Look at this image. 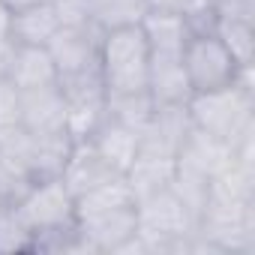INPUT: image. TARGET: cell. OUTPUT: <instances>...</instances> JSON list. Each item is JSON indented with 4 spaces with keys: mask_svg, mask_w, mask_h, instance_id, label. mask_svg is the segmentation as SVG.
Instances as JSON below:
<instances>
[{
    "mask_svg": "<svg viewBox=\"0 0 255 255\" xmlns=\"http://www.w3.org/2000/svg\"><path fill=\"white\" fill-rule=\"evenodd\" d=\"M180 60H183L192 93L225 87L234 81V75L240 69L234 63V57L228 54V48L216 39V33H192L189 42L183 45Z\"/></svg>",
    "mask_w": 255,
    "mask_h": 255,
    "instance_id": "obj_4",
    "label": "cell"
},
{
    "mask_svg": "<svg viewBox=\"0 0 255 255\" xmlns=\"http://www.w3.org/2000/svg\"><path fill=\"white\" fill-rule=\"evenodd\" d=\"M21 126L33 135L66 132V96H63L60 84L21 90Z\"/></svg>",
    "mask_w": 255,
    "mask_h": 255,
    "instance_id": "obj_7",
    "label": "cell"
},
{
    "mask_svg": "<svg viewBox=\"0 0 255 255\" xmlns=\"http://www.w3.org/2000/svg\"><path fill=\"white\" fill-rule=\"evenodd\" d=\"M93 9V21L102 30L111 27H126V24H138L147 12L144 0H87Z\"/></svg>",
    "mask_w": 255,
    "mask_h": 255,
    "instance_id": "obj_19",
    "label": "cell"
},
{
    "mask_svg": "<svg viewBox=\"0 0 255 255\" xmlns=\"http://www.w3.org/2000/svg\"><path fill=\"white\" fill-rule=\"evenodd\" d=\"M6 78L18 90H33L45 84H57V66L48 45H12Z\"/></svg>",
    "mask_w": 255,
    "mask_h": 255,
    "instance_id": "obj_10",
    "label": "cell"
},
{
    "mask_svg": "<svg viewBox=\"0 0 255 255\" xmlns=\"http://www.w3.org/2000/svg\"><path fill=\"white\" fill-rule=\"evenodd\" d=\"M150 54H183V45L192 36V27L183 12H156L147 9L138 21Z\"/></svg>",
    "mask_w": 255,
    "mask_h": 255,
    "instance_id": "obj_16",
    "label": "cell"
},
{
    "mask_svg": "<svg viewBox=\"0 0 255 255\" xmlns=\"http://www.w3.org/2000/svg\"><path fill=\"white\" fill-rule=\"evenodd\" d=\"M3 3L15 12V9H24V6H33V3H42V0H3Z\"/></svg>",
    "mask_w": 255,
    "mask_h": 255,
    "instance_id": "obj_27",
    "label": "cell"
},
{
    "mask_svg": "<svg viewBox=\"0 0 255 255\" xmlns=\"http://www.w3.org/2000/svg\"><path fill=\"white\" fill-rule=\"evenodd\" d=\"M153 96L147 90H129V93H105V114L111 120H120L123 126H129L141 135V129L153 117Z\"/></svg>",
    "mask_w": 255,
    "mask_h": 255,
    "instance_id": "obj_17",
    "label": "cell"
},
{
    "mask_svg": "<svg viewBox=\"0 0 255 255\" xmlns=\"http://www.w3.org/2000/svg\"><path fill=\"white\" fill-rule=\"evenodd\" d=\"M33 252V231L15 210V204L0 207V255H24Z\"/></svg>",
    "mask_w": 255,
    "mask_h": 255,
    "instance_id": "obj_20",
    "label": "cell"
},
{
    "mask_svg": "<svg viewBox=\"0 0 255 255\" xmlns=\"http://www.w3.org/2000/svg\"><path fill=\"white\" fill-rule=\"evenodd\" d=\"M216 18L222 21H249L255 24V0H207Z\"/></svg>",
    "mask_w": 255,
    "mask_h": 255,
    "instance_id": "obj_23",
    "label": "cell"
},
{
    "mask_svg": "<svg viewBox=\"0 0 255 255\" xmlns=\"http://www.w3.org/2000/svg\"><path fill=\"white\" fill-rule=\"evenodd\" d=\"M186 108L195 129L231 147L243 135L255 132V66H240L234 81L225 87L192 93Z\"/></svg>",
    "mask_w": 255,
    "mask_h": 255,
    "instance_id": "obj_1",
    "label": "cell"
},
{
    "mask_svg": "<svg viewBox=\"0 0 255 255\" xmlns=\"http://www.w3.org/2000/svg\"><path fill=\"white\" fill-rule=\"evenodd\" d=\"M27 186H30V180L24 174H18L3 156H0V207H3V204H15L24 195Z\"/></svg>",
    "mask_w": 255,
    "mask_h": 255,
    "instance_id": "obj_22",
    "label": "cell"
},
{
    "mask_svg": "<svg viewBox=\"0 0 255 255\" xmlns=\"http://www.w3.org/2000/svg\"><path fill=\"white\" fill-rule=\"evenodd\" d=\"M15 210L21 213V219L33 234L75 222V198L60 177L33 180L24 189V195L15 201Z\"/></svg>",
    "mask_w": 255,
    "mask_h": 255,
    "instance_id": "obj_3",
    "label": "cell"
},
{
    "mask_svg": "<svg viewBox=\"0 0 255 255\" xmlns=\"http://www.w3.org/2000/svg\"><path fill=\"white\" fill-rule=\"evenodd\" d=\"M18 123H21V90L9 78H0V129Z\"/></svg>",
    "mask_w": 255,
    "mask_h": 255,
    "instance_id": "obj_21",
    "label": "cell"
},
{
    "mask_svg": "<svg viewBox=\"0 0 255 255\" xmlns=\"http://www.w3.org/2000/svg\"><path fill=\"white\" fill-rule=\"evenodd\" d=\"M93 147H96V153L117 171V174H123L126 168H129V162L138 156V150H141V135L135 132V129H129V126H123L120 120H111L108 114H105V120L93 129V135L87 138Z\"/></svg>",
    "mask_w": 255,
    "mask_h": 255,
    "instance_id": "obj_11",
    "label": "cell"
},
{
    "mask_svg": "<svg viewBox=\"0 0 255 255\" xmlns=\"http://www.w3.org/2000/svg\"><path fill=\"white\" fill-rule=\"evenodd\" d=\"M111 177H120L99 153L96 147L84 138V141H72V150L66 156V165L60 171V180L66 183V189L72 192V198H81L84 192L96 189L99 183L111 180Z\"/></svg>",
    "mask_w": 255,
    "mask_h": 255,
    "instance_id": "obj_9",
    "label": "cell"
},
{
    "mask_svg": "<svg viewBox=\"0 0 255 255\" xmlns=\"http://www.w3.org/2000/svg\"><path fill=\"white\" fill-rule=\"evenodd\" d=\"M228 162H231V147L225 141L195 129V126H192V132L186 135V141L177 150V165L189 168V171H195V174H201L207 180L213 174H219Z\"/></svg>",
    "mask_w": 255,
    "mask_h": 255,
    "instance_id": "obj_15",
    "label": "cell"
},
{
    "mask_svg": "<svg viewBox=\"0 0 255 255\" xmlns=\"http://www.w3.org/2000/svg\"><path fill=\"white\" fill-rule=\"evenodd\" d=\"M150 48L138 24L102 30L99 39V75L105 93H129L147 90Z\"/></svg>",
    "mask_w": 255,
    "mask_h": 255,
    "instance_id": "obj_2",
    "label": "cell"
},
{
    "mask_svg": "<svg viewBox=\"0 0 255 255\" xmlns=\"http://www.w3.org/2000/svg\"><path fill=\"white\" fill-rule=\"evenodd\" d=\"M177 171V156H165V153H153V150H138V156L129 162V168L123 171V180L129 183L132 198H144L153 195L159 189H168Z\"/></svg>",
    "mask_w": 255,
    "mask_h": 255,
    "instance_id": "obj_13",
    "label": "cell"
},
{
    "mask_svg": "<svg viewBox=\"0 0 255 255\" xmlns=\"http://www.w3.org/2000/svg\"><path fill=\"white\" fill-rule=\"evenodd\" d=\"M60 30V12L54 0L24 6L12 12L9 24V42L12 45H48L51 36Z\"/></svg>",
    "mask_w": 255,
    "mask_h": 255,
    "instance_id": "obj_14",
    "label": "cell"
},
{
    "mask_svg": "<svg viewBox=\"0 0 255 255\" xmlns=\"http://www.w3.org/2000/svg\"><path fill=\"white\" fill-rule=\"evenodd\" d=\"M147 93L156 105H183L192 96L186 69L180 54H150V72H147Z\"/></svg>",
    "mask_w": 255,
    "mask_h": 255,
    "instance_id": "obj_12",
    "label": "cell"
},
{
    "mask_svg": "<svg viewBox=\"0 0 255 255\" xmlns=\"http://www.w3.org/2000/svg\"><path fill=\"white\" fill-rule=\"evenodd\" d=\"M192 0H144L147 9H156V12H183Z\"/></svg>",
    "mask_w": 255,
    "mask_h": 255,
    "instance_id": "obj_24",
    "label": "cell"
},
{
    "mask_svg": "<svg viewBox=\"0 0 255 255\" xmlns=\"http://www.w3.org/2000/svg\"><path fill=\"white\" fill-rule=\"evenodd\" d=\"M99 39H102V27L96 24L60 27L48 42V51L57 66V81L99 72Z\"/></svg>",
    "mask_w": 255,
    "mask_h": 255,
    "instance_id": "obj_5",
    "label": "cell"
},
{
    "mask_svg": "<svg viewBox=\"0 0 255 255\" xmlns=\"http://www.w3.org/2000/svg\"><path fill=\"white\" fill-rule=\"evenodd\" d=\"M78 231L84 234L87 246L93 255H120V249L129 243L138 231L135 219V204H123L87 216H75Z\"/></svg>",
    "mask_w": 255,
    "mask_h": 255,
    "instance_id": "obj_6",
    "label": "cell"
},
{
    "mask_svg": "<svg viewBox=\"0 0 255 255\" xmlns=\"http://www.w3.org/2000/svg\"><path fill=\"white\" fill-rule=\"evenodd\" d=\"M9 24H12V9L0 0V42H9Z\"/></svg>",
    "mask_w": 255,
    "mask_h": 255,
    "instance_id": "obj_25",
    "label": "cell"
},
{
    "mask_svg": "<svg viewBox=\"0 0 255 255\" xmlns=\"http://www.w3.org/2000/svg\"><path fill=\"white\" fill-rule=\"evenodd\" d=\"M213 33H216V39L228 48V54L234 57L237 66H255V24L216 18Z\"/></svg>",
    "mask_w": 255,
    "mask_h": 255,
    "instance_id": "obj_18",
    "label": "cell"
},
{
    "mask_svg": "<svg viewBox=\"0 0 255 255\" xmlns=\"http://www.w3.org/2000/svg\"><path fill=\"white\" fill-rule=\"evenodd\" d=\"M192 132V117L186 102L183 105H156L150 123L141 129V150L177 156L180 144Z\"/></svg>",
    "mask_w": 255,
    "mask_h": 255,
    "instance_id": "obj_8",
    "label": "cell"
},
{
    "mask_svg": "<svg viewBox=\"0 0 255 255\" xmlns=\"http://www.w3.org/2000/svg\"><path fill=\"white\" fill-rule=\"evenodd\" d=\"M9 51H12V42H0V78H6V66H9Z\"/></svg>",
    "mask_w": 255,
    "mask_h": 255,
    "instance_id": "obj_26",
    "label": "cell"
}]
</instances>
